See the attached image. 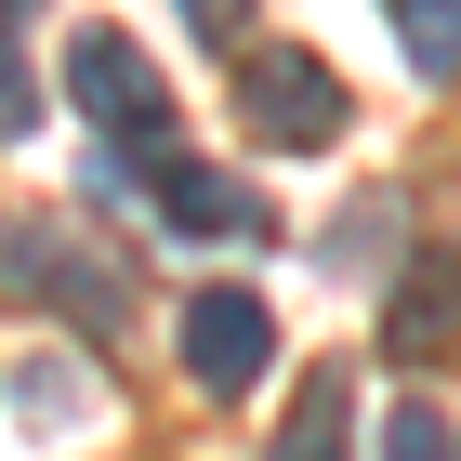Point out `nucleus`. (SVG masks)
<instances>
[{
    "label": "nucleus",
    "instance_id": "obj_1",
    "mask_svg": "<svg viewBox=\"0 0 461 461\" xmlns=\"http://www.w3.org/2000/svg\"><path fill=\"white\" fill-rule=\"evenodd\" d=\"M67 106L119 145L132 185H145V158L172 145V93H158V67H145V40H119V27H79L67 40Z\"/></svg>",
    "mask_w": 461,
    "mask_h": 461
},
{
    "label": "nucleus",
    "instance_id": "obj_2",
    "mask_svg": "<svg viewBox=\"0 0 461 461\" xmlns=\"http://www.w3.org/2000/svg\"><path fill=\"white\" fill-rule=\"evenodd\" d=\"M0 290L67 303V317H93V330H119V317H132V277H119L106 250H79L67 224H14V238H0Z\"/></svg>",
    "mask_w": 461,
    "mask_h": 461
},
{
    "label": "nucleus",
    "instance_id": "obj_3",
    "mask_svg": "<svg viewBox=\"0 0 461 461\" xmlns=\"http://www.w3.org/2000/svg\"><path fill=\"white\" fill-rule=\"evenodd\" d=\"M238 106H250L264 145H330L343 132V79L317 53H238Z\"/></svg>",
    "mask_w": 461,
    "mask_h": 461
},
{
    "label": "nucleus",
    "instance_id": "obj_4",
    "mask_svg": "<svg viewBox=\"0 0 461 461\" xmlns=\"http://www.w3.org/2000/svg\"><path fill=\"white\" fill-rule=\"evenodd\" d=\"M185 369H198L212 395H250L264 369H277V317H264L250 290H198V303H185Z\"/></svg>",
    "mask_w": 461,
    "mask_h": 461
},
{
    "label": "nucleus",
    "instance_id": "obj_5",
    "mask_svg": "<svg viewBox=\"0 0 461 461\" xmlns=\"http://www.w3.org/2000/svg\"><path fill=\"white\" fill-rule=\"evenodd\" d=\"M448 343H461V264L448 250H409V277L383 290V356L395 369H435Z\"/></svg>",
    "mask_w": 461,
    "mask_h": 461
},
{
    "label": "nucleus",
    "instance_id": "obj_6",
    "mask_svg": "<svg viewBox=\"0 0 461 461\" xmlns=\"http://www.w3.org/2000/svg\"><path fill=\"white\" fill-rule=\"evenodd\" d=\"M145 198H158V212H172L185 238H250V198H238L224 172H198V158H172V145L145 158Z\"/></svg>",
    "mask_w": 461,
    "mask_h": 461
},
{
    "label": "nucleus",
    "instance_id": "obj_7",
    "mask_svg": "<svg viewBox=\"0 0 461 461\" xmlns=\"http://www.w3.org/2000/svg\"><path fill=\"white\" fill-rule=\"evenodd\" d=\"M343 435H356L343 369H303V395H290V422H277V448H264V461H343Z\"/></svg>",
    "mask_w": 461,
    "mask_h": 461
},
{
    "label": "nucleus",
    "instance_id": "obj_8",
    "mask_svg": "<svg viewBox=\"0 0 461 461\" xmlns=\"http://www.w3.org/2000/svg\"><path fill=\"white\" fill-rule=\"evenodd\" d=\"M409 40V79H461V0H383Z\"/></svg>",
    "mask_w": 461,
    "mask_h": 461
},
{
    "label": "nucleus",
    "instance_id": "obj_9",
    "mask_svg": "<svg viewBox=\"0 0 461 461\" xmlns=\"http://www.w3.org/2000/svg\"><path fill=\"white\" fill-rule=\"evenodd\" d=\"M383 461H461V448H448V422H435L422 395H395V422H383Z\"/></svg>",
    "mask_w": 461,
    "mask_h": 461
},
{
    "label": "nucleus",
    "instance_id": "obj_10",
    "mask_svg": "<svg viewBox=\"0 0 461 461\" xmlns=\"http://www.w3.org/2000/svg\"><path fill=\"white\" fill-rule=\"evenodd\" d=\"M27 119H40V93H27V67L0 53V132H27Z\"/></svg>",
    "mask_w": 461,
    "mask_h": 461
},
{
    "label": "nucleus",
    "instance_id": "obj_11",
    "mask_svg": "<svg viewBox=\"0 0 461 461\" xmlns=\"http://www.w3.org/2000/svg\"><path fill=\"white\" fill-rule=\"evenodd\" d=\"M185 27H198V40H238V27H250V0H185Z\"/></svg>",
    "mask_w": 461,
    "mask_h": 461
},
{
    "label": "nucleus",
    "instance_id": "obj_12",
    "mask_svg": "<svg viewBox=\"0 0 461 461\" xmlns=\"http://www.w3.org/2000/svg\"><path fill=\"white\" fill-rule=\"evenodd\" d=\"M0 14H27V0H0Z\"/></svg>",
    "mask_w": 461,
    "mask_h": 461
}]
</instances>
